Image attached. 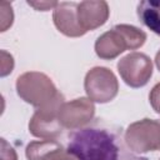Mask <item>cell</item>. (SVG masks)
Masks as SVG:
<instances>
[{"instance_id":"6da1fadb","label":"cell","mask_w":160,"mask_h":160,"mask_svg":"<svg viewBox=\"0 0 160 160\" xmlns=\"http://www.w3.org/2000/svg\"><path fill=\"white\" fill-rule=\"evenodd\" d=\"M119 150L111 132L85 128L72 135L66 151L78 160H119Z\"/></svg>"},{"instance_id":"7a4b0ae2","label":"cell","mask_w":160,"mask_h":160,"mask_svg":"<svg viewBox=\"0 0 160 160\" xmlns=\"http://www.w3.org/2000/svg\"><path fill=\"white\" fill-rule=\"evenodd\" d=\"M146 41V34L136 26L128 24L115 25L95 41V52L100 59L112 60L126 49L136 50Z\"/></svg>"},{"instance_id":"3957f363","label":"cell","mask_w":160,"mask_h":160,"mask_svg":"<svg viewBox=\"0 0 160 160\" xmlns=\"http://www.w3.org/2000/svg\"><path fill=\"white\" fill-rule=\"evenodd\" d=\"M16 92L28 104L36 109L52 102L59 91L52 80L39 71H28L16 79Z\"/></svg>"},{"instance_id":"277c9868","label":"cell","mask_w":160,"mask_h":160,"mask_svg":"<svg viewBox=\"0 0 160 160\" xmlns=\"http://www.w3.org/2000/svg\"><path fill=\"white\" fill-rule=\"evenodd\" d=\"M124 139L128 148L136 154L160 150V120L145 118L130 124Z\"/></svg>"},{"instance_id":"5b68a950","label":"cell","mask_w":160,"mask_h":160,"mask_svg":"<svg viewBox=\"0 0 160 160\" xmlns=\"http://www.w3.org/2000/svg\"><path fill=\"white\" fill-rule=\"evenodd\" d=\"M84 88L88 98L92 102L105 104L111 101L119 91V82L115 74L104 66L90 69L84 80Z\"/></svg>"},{"instance_id":"8992f818","label":"cell","mask_w":160,"mask_h":160,"mask_svg":"<svg viewBox=\"0 0 160 160\" xmlns=\"http://www.w3.org/2000/svg\"><path fill=\"white\" fill-rule=\"evenodd\" d=\"M62 102H65L64 96L59 92L52 102L36 109L29 122L30 134L40 139H56L62 131L59 121V109Z\"/></svg>"},{"instance_id":"52a82bcc","label":"cell","mask_w":160,"mask_h":160,"mask_svg":"<svg viewBox=\"0 0 160 160\" xmlns=\"http://www.w3.org/2000/svg\"><path fill=\"white\" fill-rule=\"evenodd\" d=\"M118 71L126 85L138 89L149 82L152 75V62L146 54L135 51L119 60Z\"/></svg>"},{"instance_id":"ba28073f","label":"cell","mask_w":160,"mask_h":160,"mask_svg":"<svg viewBox=\"0 0 160 160\" xmlns=\"http://www.w3.org/2000/svg\"><path fill=\"white\" fill-rule=\"evenodd\" d=\"M95 115V105L89 98H78L71 101L62 102L59 109V121L62 128L79 129L92 120Z\"/></svg>"},{"instance_id":"9c48e42d","label":"cell","mask_w":160,"mask_h":160,"mask_svg":"<svg viewBox=\"0 0 160 160\" xmlns=\"http://www.w3.org/2000/svg\"><path fill=\"white\" fill-rule=\"evenodd\" d=\"M109 5L106 1H81L76 8V18L80 28L88 32L102 26L109 19Z\"/></svg>"},{"instance_id":"30bf717a","label":"cell","mask_w":160,"mask_h":160,"mask_svg":"<svg viewBox=\"0 0 160 160\" xmlns=\"http://www.w3.org/2000/svg\"><path fill=\"white\" fill-rule=\"evenodd\" d=\"M76 8L78 2L62 1L59 2L52 11V20L56 29L69 38H79L86 34L78 22Z\"/></svg>"},{"instance_id":"8fae6325","label":"cell","mask_w":160,"mask_h":160,"mask_svg":"<svg viewBox=\"0 0 160 160\" xmlns=\"http://www.w3.org/2000/svg\"><path fill=\"white\" fill-rule=\"evenodd\" d=\"M64 151V146L55 139H42L29 142L25 155L28 160H54Z\"/></svg>"},{"instance_id":"7c38bea8","label":"cell","mask_w":160,"mask_h":160,"mask_svg":"<svg viewBox=\"0 0 160 160\" xmlns=\"http://www.w3.org/2000/svg\"><path fill=\"white\" fill-rule=\"evenodd\" d=\"M140 21L154 34L160 36V0H144L136 9Z\"/></svg>"},{"instance_id":"4fadbf2b","label":"cell","mask_w":160,"mask_h":160,"mask_svg":"<svg viewBox=\"0 0 160 160\" xmlns=\"http://www.w3.org/2000/svg\"><path fill=\"white\" fill-rule=\"evenodd\" d=\"M0 16H1V31H6L8 28L12 25V20H14L11 4L6 1H2L0 4Z\"/></svg>"},{"instance_id":"5bb4252c","label":"cell","mask_w":160,"mask_h":160,"mask_svg":"<svg viewBox=\"0 0 160 160\" xmlns=\"http://www.w3.org/2000/svg\"><path fill=\"white\" fill-rule=\"evenodd\" d=\"M1 70H0V75L4 78L6 75H9L12 69H14V59L12 55L6 52L5 50H1Z\"/></svg>"},{"instance_id":"9a60e30c","label":"cell","mask_w":160,"mask_h":160,"mask_svg":"<svg viewBox=\"0 0 160 160\" xmlns=\"http://www.w3.org/2000/svg\"><path fill=\"white\" fill-rule=\"evenodd\" d=\"M149 101L156 114L160 115V82H158L149 94Z\"/></svg>"},{"instance_id":"2e32d148","label":"cell","mask_w":160,"mask_h":160,"mask_svg":"<svg viewBox=\"0 0 160 160\" xmlns=\"http://www.w3.org/2000/svg\"><path fill=\"white\" fill-rule=\"evenodd\" d=\"M1 160H18L16 151L5 139H1Z\"/></svg>"},{"instance_id":"e0dca14e","label":"cell","mask_w":160,"mask_h":160,"mask_svg":"<svg viewBox=\"0 0 160 160\" xmlns=\"http://www.w3.org/2000/svg\"><path fill=\"white\" fill-rule=\"evenodd\" d=\"M28 4L39 11H48L50 9H55L59 2L56 1H28Z\"/></svg>"},{"instance_id":"ac0fdd59","label":"cell","mask_w":160,"mask_h":160,"mask_svg":"<svg viewBox=\"0 0 160 160\" xmlns=\"http://www.w3.org/2000/svg\"><path fill=\"white\" fill-rule=\"evenodd\" d=\"M54 160H76V159H75L72 155H70V154H69V152L65 150L64 152H61L60 155H58V156H56Z\"/></svg>"},{"instance_id":"d6986e66","label":"cell","mask_w":160,"mask_h":160,"mask_svg":"<svg viewBox=\"0 0 160 160\" xmlns=\"http://www.w3.org/2000/svg\"><path fill=\"white\" fill-rule=\"evenodd\" d=\"M155 64H156V68L159 69V71H160V50L156 52V55H155Z\"/></svg>"},{"instance_id":"ffe728a7","label":"cell","mask_w":160,"mask_h":160,"mask_svg":"<svg viewBox=\"0 0 160 160\" xmlns=\"http://www.w3.org/2000/svg\"><path fill=\"white\" fill-rule=\"evenodd\" d=\"M122 160H148V159H146V158H138V156L130 155V156H125Z\"/></svg>"},{"instance_id":"44dd1931","label":"cell","mask_w":160,"mask_h":160,"mask_svg":"<svg viewBox=\"0 0 160 160\" xmlns=\"http://www.w3.org/2000/svg\"><path fill=\"white\" fill-rule=\"evenodd\" d=\"M159 160H160V159H159Z\"/></svg>"}]
</instances>
